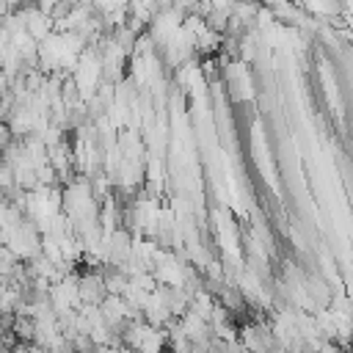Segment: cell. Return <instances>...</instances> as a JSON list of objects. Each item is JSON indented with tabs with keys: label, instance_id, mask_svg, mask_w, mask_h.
I'll return each mask as SVG.
<instances>
[{
	"label": "cell",
	"instance_id": "1",
	"mask_svg": "<svg viewBox=\"0 0 353 353\" xmlns=\"http://www.w3.org/2000/svg\"><path fill=\"white\" fill-rule=\"evenodd\" d=\"M179 331L188 336V342H199V339H210L212 336V328H210V323L204 320V317H199L196 312H185L182 317H179Z\"/></svg>",
	"mask_w": 353,
	"mask_h": 353
}]
</instances>
